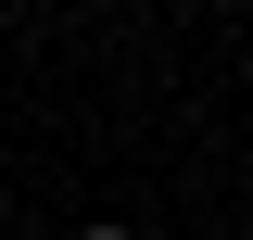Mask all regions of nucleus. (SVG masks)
I'll list each match as a JSON object with an SVG mask.
<instances>
[{
  "instance_id": "obj_1",
  "label": "nucleus",
  "mask_w": 253,
  "mask_h": 240,
  "mask_svg": "<svg viewBox=\"0 0 253 240\" xmlns=\"http://www.w3.org/2000/svg\"><path fill=\"white\" fill-rule=\"evenodd\" d=\"M89 240H126V228H89Z\"/></svg>"
}]
</instances>
